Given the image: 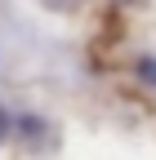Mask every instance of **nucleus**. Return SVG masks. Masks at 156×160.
<instances>
[{
	"label": "nucleus",
	"mask_w": 156,
	"mask_h": 160,
	"mask_svg": "<svg viewBox=\"0 0 156 160\" xmlns=\"http://www.w3.org/2000/svg\"><path fill=\"white\" fill-rule=\"evenodd\" d=\"M13 129L27 133V138H45V120L40 116H13Z\"/></svg>",
	"instance_id": "obj_1"
},
{
	"label": "nucleus",
	"mask_w": 156,
	"mask_h": 160,
	"mask_svg": "<svg viewBox=\"0 0 156 160\" xmlns=\"http://www.w3.org/2000/svg\"><path fill=\"white\" fill-rule=\"evenodd\" d=\"M134 76H138L143 85H156V58H152V53L138 58V62H134Z\"/></svg>",
	"instance_id": "obj_2"
},
{
	"label": "nucleus",
	"mask_w": 156,
	"mask_h": 160,
	"mask_svg": "<svg viewBox=\"0 0 156 160\" xmlns=\"http://www.w3.org/2000/svg\"><path fill=\"white\" fill-rule=\"evenodd\" d=\"M45 5H49V9H71L76 0H45Z\"/></svg>",
	"instance_id": "obj_4"
},
{
	"label": "nucleus",
	"mask_w": 156,
	"mask_h": 160,
	"mask_svg": "<svg viewBox=\"0 0 156 160\" xmlns=\"http://www.w3.org/2000/svg\"><path fill=\"white\" fill-rule=\"evenodd\" d=\"M9 133H13V116H9L5 107H0V142H5V138H9Z\"/></svg>",
	"instance_id": "obj_3"
}]
</instances>
